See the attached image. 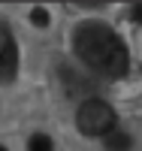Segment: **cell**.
Listing matches in <instances>:
<instances>
[{
  "label": "cell",
  "instance_id": "cell-1",
  "mask_svg": "<svg viewBox=\"0 0 142 151\" xmlns=\"http://www.w3.org/2000/svg\"><path fill=\"white\" fill-rule=\"evenodd\" d=\"M73 48L79 60L91 70L100 73L106 79H121L127 76V67H130V55H127V45L121 42V36L115 33L109 24L100 21H85L76 27L73 36Z\"/></svg>",
  "mask_w": 142,
  "mask_h": 151
},
{
  "label": "cell",
  "instance_id": "cell-2",
  "mask_svg": "<svg viewBox=\"0 0 142 151\" xmlns=\"http://www.w3.org/2000/svg\"><path fill=\"white\" fill-rule=\"evenodd\" d=\"M76 124L85 136H109L118 124V115L115 109L106 103V100H85L79 106V115H76Z\"/></svg>",
  "mask_w": 142,
  "mask_h": 151
},
{
  "label": "cell",
  "instance_id": "cell-3",
  "mask_svg": "<svg viewBox=\"0 0 142 151\" xmlns=\"http://www.w3.org/2000/svg\"><path fill=\"white\" fill-rule=\"evenodd\" d=\"M15 73H18V45L12 40V30L6 27V21L0 18V85L12 82Z\"/></svg>",
  "mask_w": 142,
  "mask_h": 151
},
{
  "label": "cell",
  "instance_id": "cell-4",
  "mask_svg": "<svg viewBox=\"0 0 142 151\" xmlns=\"http://www.w3.org/2000/svg\"><path fill=\"white\" fill-rule=\"evenodd\" d=\"M106 148L109 151H130L133 148V139L127 133H121V130H112L109 136H106Z\"/></svg>",
  "mask_w": 142,
  "mask_h": 151
},
{
  "label": "cell",
  "instance_id": "cell-5",
  "mask_svg": "<svg viewBox=\"0 0 142 151\" xmlns=\"http://www.w3.org/2000/svg\"><path fill=\"white\" fill-rule=\"evenodd\" d=\"M27 151H55V142H51V136H45V133H33L30 142H27Z\"/></svg>",
  "mask_w": 142,
  "mask_h": 151
},
{
  "label": "cell",
  "instance_id": "cell-6",
  "mask_svg": "<svg viewBox=\"0 0 142 151\" xmlns=\"http://www.w3.org/2000/svg\"><path fill=\"white\" fill-rule=\"evenodd\" d=\"M30 21L36 24V27H45V24H48V12H45L43 6H36V9L30 12Z\"/></svg>",
  "mask_w": 142,
  "mask_h": 151
},
{
  "label": "cell",
  "instance_id": "cell-7",
  "mask_svg": "<svg viewBox=\"0 0 142 151\" xmlns=\"http://www.w3.org/2000/svg\"><path fill=\"white\" fill-rule=\"evenodd\" d=\"M130 18H133L136 24H142V3H136V6H133V12H130Z\"/></svg>",
  "mask_w": 142,
  "mask_h": 151
},
{
  "label": "cell",
  "instance_id": "cell-8",
  "mask_svg": "<svg viewBox=\"0 0 142 151\" xmlns=\"http://www.w3.org/2000/svg\"><path fill=\"white\" fill-rule=\"evenodd\" d=\"M0 151H6V148H3V145H0Z\"/></svg>",
  "mask_w": 142,
  "mask_h": 151
}]
</instances>
